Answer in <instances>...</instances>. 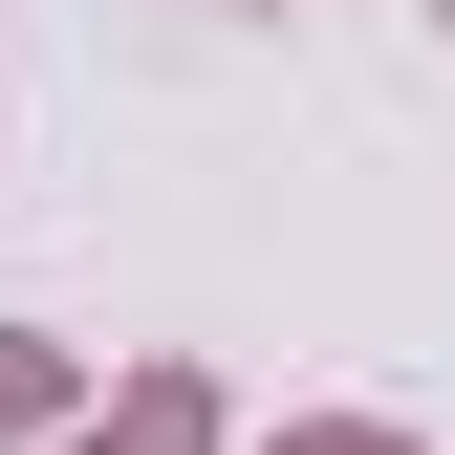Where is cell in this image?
<instances>
[{
  "mask_svg": "<svg viewBox=\"0 0 455 455\" xmlns=\"http://www.w3.org/2000/svg\"><path fill=\"white\" fill-rule=\"evenodd\" d=\"M217 434H239V412H217V369H174V347H152L131 390H87V412H66V455H217Z\"/></svg>",
  "mask_w": 455,
  "mask_h": 455,
  "instance_id": "1",
  "label": "cell"
},
{
  "mask_svg": "<svg viewBox=\"0 0 455 455\" xmlns=\"http://www.w3.org/2000/svg\"><path fill=\"white\" fill-rule=\"evenodd\" d=\"M87 412V347H44V325H0V455H66Z\"/></svg>",
  "mask_w": 455,
  "mask_h": 455,
  "instance_id": "2",
  "label": "cell"
},
{
  "mask_svg": "<svg viewBox=\"0 0 455 455\" xmlns=\"http://www.w3.org/2000/svg\"><path fill=\"white\" fill-rule=\"evenodd\" d=\"M260 455H412L390 412H304V434H260Z\"/></svg>",
  "mask_w": 455,
  "mask_h": 455,
  "instance_id": "3",
  "label": "cell"
},
{
  "mask_svg": "<svg viewBox=\"0 0 455 455\" xmlns=\"http://www.w3.org/2000/svg\"><path fill=\"white\" fill-rule=\"evenodd\" d=\"M434 22H455V0H434Z\"/></svg>",
  "mask_w": 455,
  "mask_h": 455,
  "instance_id": "4",
  "label": "cell"
}]
</instances>
